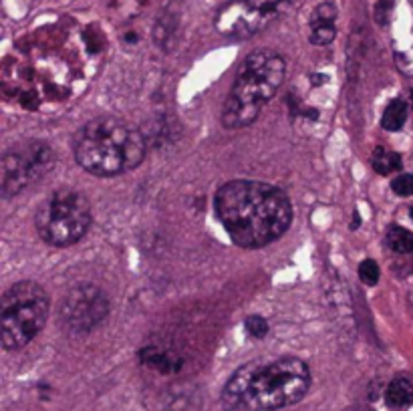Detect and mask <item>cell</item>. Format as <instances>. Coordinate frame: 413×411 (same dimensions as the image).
<instances>
[{"mask_svg":"<svg viewBox=\"0 0 413 411\" xmlns=\"http://www.w3.org/2000/svg\"><path fill=\"white\" fill-rule=\"evenodd\" d=\"M379 277H381V270H379V265L371 260V258H365L359 265V279L363 284L367 286H375L379 282Z\"/></svg>","mask_w":413,"mask_h":411,"instance_id":"obj_16","label":"cell"},{"mask_svg":"<svg viewBox=\"0 0 413 411\" xmlns=\"http://www.w3.org/2000/svg\"><path fill=\"white\" fill-rule=\"evenodd\" d=\"M93 222L89 198L73 187H59L42 199L35 214V228L45 244L67 248L83 240Z\"/></svg>","mask_w":413,"mask_h":411,"instance_id":"obj_6","label":"cell"},{"mask_svg":"<svg viewBox=\"0 0 413 411\" xmlns=\"http://www.w3.org/2000/svg\"><path fill=\"white\" fill-rule=\"evenodd\" d=\"M286 75V61L274 49H256L242 61L222 107V123L228 129L248 127L258 120L262 107L277 95Z\"/></svg>","mask_w":413,"mask_h":411,"instance_id":"obj_4","label":"cell"},{"mask_svg":"<svg viewBox=\"0 0 413 411\" xmlns=\"http://www.w3.org/2000/svg\"><path fill=\"white\" fill-rule=\"evenodd\" d=\"M337 18L339 11L333 2H322L315 8V13L310 14V42L317 47H327L331 45L337 37Z\"/></svg>","mask_w":413,"mask_h":411,"instance_id":"obj_10","label":"cell"},{"mask_svg":"<svg viewBox=\"0 0 413 411\" xmlns=\"http://www.w3.org/2000/svg\"><path fill=\"white\" fill-rule=\"evenodd\" d=\"M407 113H409L407 101H403L400 97L389 101V105L383 111V117H381V127L387 132H400L407 121Z\"/></svg>","mask_w":413,"mask_h":411,"instance_id":"obj_13","label":"cell"},{"mask_svg":"<svg viewBox=\"0 0 413 411\" xmlns=\"http://www.w3.org/2000/svg\"><path fill=\"white\" fill-rule=\"evenodd\" d=\"M385 242L389 250L395 254H413V234L401 226H391L387 230Z\"/></svg>","mask_w":413,"mask_h":411,"instance_id":"obj_15","label":"cell"},{"mask_svg":"<svg viewBox=\"0 0 413 411\" xmlns=\"http://www.w3.org/2000/svg\"><path fill=\"white\" fill-rule=\"evenodd\" d=\"M214 210L230 240L246 250L264 248L286 234L293 202L279 186L256 180H232L216 192Z\"/></svg>","mask_w":413,"mask_h":411,"instance_id":"obj_1","label":"cell"},{"mask_svg":"<svg viewBox=\"0 0 413 411\" xmlns=\"http://www.w3.org/2000/svg\"><path fill=\"white\" fill-rule=\"evenodd\" d=\"M51 301L35 280H21L0 299V343L6 351H21L42 331Z\"/></svg>","mask_w":413,"mask_h":411,"instance_id":"obj_5","label":"cell"},{"mask_svg":"<svg viewBox=\"0 0 413 411\" xmlns=\"http://www.w3.org/2000/svg\"><path fill=\"white\" fill-rule=\"evenodd\" d=\"M385 401L391 407H405L413 401V383L407 377H395L385 389Z\"/></svg>","mask_w":413,"mask_h":411,"instance_id":"obj_12","label":"cell"},{"mask_svg":"<svg viewBox=\"0 0 413 411\" xmlns=\"http://www.w3.org/2000/svg\"><path fill=\"white\" fill-rule=\"evenodd\" d=\"M371 166L379 175H391V173L400 172L403 161H401L400 154L383 149V147H377L373 158H371Z\"/></svg>","mask_w":413,"mask_h":411,"instance_id":"obj_14","label":"cell"},{"mask_svg":"<svg viewBox=\"0 0 413 411\" xmlns=\"http://www.w3.org/2000/svg\"><path fill=\"white\" fill-rule=\"evenodd\" d=\"M310 369L298 357L256 359L238 367L222 389L224 411H279L303 401Z\"/></svg>","mask_w":413,"mask_h":411,"instance_id":"obj_2","label":"cell"},{"mask_svg":"<svg viewBox=\"0 0 413 411\" xmlns=\"http://www.w3.org/2000/svg\"><path fill=\"white\" fill-rule=\"evenodd\" d=\"M73 154L81 168L97 178L134 172L147 154L146 135L134 123L103 115L87 121L73 137Z\"/></svg>","mask_w":413,"mask_h":411,"instance_id":"obj_3","label":"cell"},{"mask_svg":"<svg viewBox=\"0 0 413 411\" xmlns=\"http://www.w3.org/2000/svg\"><path fill=\"white\" fill-rule=\"evenodd\" d=\"M137 359L144 367H149L153 371L163 373V375H170V373H178L184 365V359L180 355H175L172 351H165V349H160V347H144L139 349L137 353Z\"/></svg>","mask_w":413,"mask_h":411,"instance_id":"obj_11","label":"cell"},{"mask_svg":"<svg viewBox=\"0 0 413 411\" xmlns=\"http://www.w3.org/2000/svg\"><path fill=\"white\" fill-rule=\"evenodd\" d=\"M407 105H409L413 109V89H412V91H409V103H407Z\"/></svg>","mask_w":413,"mask_h":411,"instance_id":"obj_19","label":"cell"},{"mask_svg":"<svg viewBox=\"0 0 413 411\" xmlns=\"http://www.w3.org/2000/svg\"><path fill=\"white\" fill-rule=\"evenodd\" d=\"M244 327H246L248 335L254 337V339H264L268 335V331H270V325H268L267 318L258 317V315H252V317L246 318Z\"/></svg>","mask_w":413,"mask_h":411,"instance_id":"obj_17","label":"cell"},{"mask_svg":"<svg viewBox=\"0 0 413 411\" xmlns=\"http://www.w3.org/2000/svg\"><path fill=\"white\" fill-rule=\"evenodd\" d=\"M391 190L401 196V198H409L413 196V173H400L393 182H391Z\"/></svg>","mask_w":413,"mask_h":411,"instance_id":"obj_18","label":"cell"},{"mask_svg":"<svg viewBox=\"0 0 413 411\" xmlns=\"http://www.w3.org/2000/svg\"><path fill=\"white\" fill-rule=\"evenodd\" d=\"M111 313V301L107 292L93 282L71 286L59 306L61 325L73 335H87L95 331Z\"/></svg>","mask_w":413,"mask_h":411,"instance_id":"obj_9","label":"cell"},{"mask_svg":"<svg viewBox=\"0 0 413 411\" xmlns=\"http://www.w3.org/2000/svg\"><path fill=\"white\" fill-rule=\"evenodd\" d=\"M409 214H412V218H413V208H412V210H409Z\"/></svg>","mask_w":413,"mask_h":411,"instance_id":"obj_20","label":"cell"},{"mask_svg":"<svg viewBox=\"0 0 413 411\" xmlns=\"http://www.w3.org/2000/svg\"><path fill=\"white\" fill-rule=\"evenodd\" d=\"M57 163V154L45 141H25L4 151L0 161V194L13 198L40 182Z\"/></svg>","mask_w":413,"mask_h":411,"instance_id":"obj_7","label":"cell"},{"mask_svg":"<svg viewBox=\"0 0 413 411\" xmlns=\"http://www.w3.org/2000/svg\"><path fill=\"white\" fill-rule=\"evenodd\" d=\"M293 0H232L216 14V28L224 37L250 39L289 11Z\"/></svg>","mask_w":413,"mask_h":411,"instance_id":"obj_8","label":"cell"}]
</instances>
